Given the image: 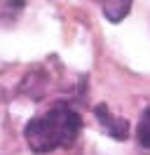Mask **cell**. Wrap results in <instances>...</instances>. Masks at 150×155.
Segmentation results:
<instances>
[{"instance_id": "obj_2", "label": "cell", "mask_w": 150, "mask_h": 155, "mask_svg": "<svg viewBox=\"0 0 150 155\" xmlns=\"http://www.w3.org/2000/svg\"><path fill=\"white\" fill-rule=\"evenodd\" d=\"M94 113H96V120L103 125V129H106L112 139L124 141V139L129 136V122L122 120V117H117V115H112L106 104H99V106L94 108Z\"/></svg>"}, {"instance_id": "obj_4", "label": "cell", "mask_w": 150, "mask_h": 155, "mask_svg": "<svg viewBox=\"0 0 150 155\" xmlns=\"http://www.w3.org/2000/svg\"><path fill=\"white\" fill-rule=\"evenodd\" d=\"M136 136H139V143L143 148H150V106L141 113V122H139V129H136Z\"/></svg>"}, {"instance_id": "obj_1", "label": "cell", "mask_w": 150, "mask_h": 155, "mask_svg": "<svg viewBox=\"0 0 150 155\" xmlns=\"http://www.w3.org/2000/svg\"><path fill=\"white\" fill-rule=\"evenodd\" d=\"M82 129V117L66 104H56L47 113L28 120L24 136L31 150L35 153H52L56 148H66L77 139Z\"/></svg>"}, {"instance_id": "obj_3", "label": "cell", "mask_w": 150, "mask_h": 155, "mask_svg": "<svg viewBox=\"0 0 150 155\" xmlns=\"http://www.w3.org/2000/svg\"><path fill=\"white\" fill-rule=\"evenodd\" d=\"M131 10V0H103V14L110 24H120Z\"/></svg>"}]
</instances>
